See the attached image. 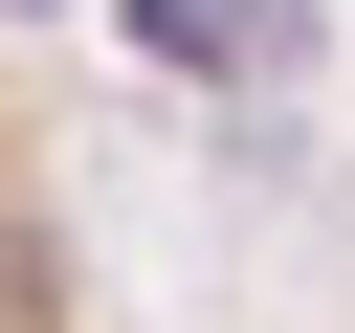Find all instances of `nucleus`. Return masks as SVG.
<instances>
[{
  "label": "nucleus",
  "mask_w": 355,
  "mask_h": 333,
  "mask_svg": "<svg viewBox=\"0 0 355 333\" xmlns=\"http://www.w3.org/2000/svg\"><path fill=\"white\" fill-rule=\"evenodd\" d=\"M0 333H89V222H67V155L22 111V44H0Z\"/></svg>",
  "instance_id": "1"
}]
</instances>
